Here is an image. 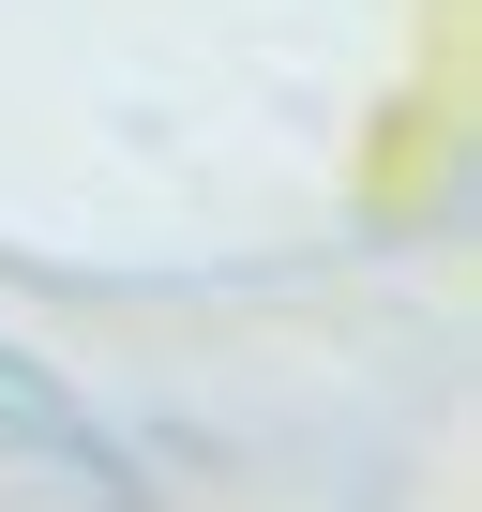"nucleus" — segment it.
<instances>
[{"mask_svg": "<svg viewBox=\"0 0 482 512\" xmlns=\"http://www.w3.org/2000/svg\"><path fill=\"white\" fill-rule=\"evenodd\" d=\"M46 467H91V422H76V392L46 362L0 347V482H46Z\"/></svg>", "mask_w": 482, "mask_h": 512, "instance_id": "f257e3e1", "label": "nucleus"}]
</instances>
